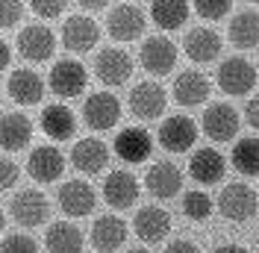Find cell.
Returning a JSON list of instances; mask_svg holds the SVG:
<instances>
[{"mask_svg": "<svg viewBox=\"0 0 259 253\" xmlns=\"http://www.w3.org/2000/svg\"><path fill=\"white\" fill-rule=\"evenodd\" d=\"M256 209H259V197L247 183H230L218 194V212L227 221H250L256 215Z\"/></svg>", "mask_w": 259, "mask_h": 253, "instance_id": "obj_1", "label": "cell"}, {"mask_svg": "<svg viewBox=\"0 0 259 253\" xmlns=\"http://www.w3.org/2000/svg\"><path fill=\"white\" fill-rule=\"evenodd\" d=\"M118 118H121V100L109 92H95V95L85 97V103H82V121L89 130H95V133H106V130H112L118 124Z\"/></svg>", "mask_w": 259, "mask_h": 253, "instance_id": "obj_2", "label": "cell"}, {"mask_svg": "<svg viewBox=\"0 0 259 253\" xmlns=\"http://www.w3.org/2000/svg\"><path fill=\"white\" fill-rule=\"evenodd\" d=\"M9 212H12V218H15L18 227L32 230V227H41V224H48L50 206H48V197H45L38 189H21L15 197H12Z\"/></svg>", "mask_w": 259, "mask_h": 253, "instance_id": "obj_3", "label": "cell"}, {"mask_svg": "<svg viewBox=\"0 0 259 253\" xmlns=\"http://www.w3.org/2000/svg\"><path fill=\"white\" fill-rule=\"evenodd\" d=\"M256 86V68L242 59V56H230L218 65V89L230 97H242Z\"/></svg>", "mask_w": 259, "mask_h": 253, "instance_id": "obj_4", "label": "cell"}, {"mask_svg": "<svg viewBox=\"0 0 259 253\" xmlns=\"http://www.w3.org/2000/svg\"><path fill=\"white\" fill-rule=\"evenodd\" d=\"M48 82H50V92H53V95L71 100V97H80L82 92H85L89 74H85L82 62H77V59H59V62L50 68Z\"/></svg>", "mask_w": 259, "mask_h": 253, "instance_id": "obj_5", "label": "cell"}, {"mask_svg": "<svg viewBox=\"0 0 259 253\" xmlns=\"http://www.w3.org/2000/svg\"><path fill=\"white\" fill-rule=\"evenodd\" d=\"M56 50V35L48 24H27L18 32V53L30 62H48Z\"/></svg>", "mask_w": 259, "mask_h": 253, "instance_id": "obj_6", "label": "cell"}, {"mask_svg": "<svg viewBox=\"0 0 259 253\" xmlns=\"http://www.w3.org/2000/svg\"><path fill=\"white\" fill-rule=\"evenodd\" d=\"M177 45L174 41H168L165 35H153V38H145V45H142V53H139V59L145 65L147 74H153V77H168L171 71H174V65H177Z\"/></svg>", "mask_w": 259, "mask_h": 253, "instance_id": "obj_7", "label": "cell"}, {"mask_svg": "<svg viewBox=\"0 0 259 253\" xmlns=\"http://www.w3.org/2000/svg\"><path fill=\"white\" fill-rule=\"evenodd\" d=\"M106 30L115 41H136L145 35V12L136 3H118L106 18Z\"/></svg>", "mask_w": 259, "mask_h": 253, "instance_id": "obj_8", "label": "cell"}, {"mask_svg": "<svg viewBox=\"0 0 259 253\" xmlns=\"http://www.w3.org/2000/svg\"><path fill=\"white\" fill-rule=\"evenodd\" d=\"M168 106V95L159 82H136L130 89V112L139 121H153L159 118Z\"/></svg>", "mask_w": 259, "mask_h": 253, "instance_id": "obj_9", "label": "cell"}, {"mask_svg": "<svg viewBox=\"0 0 259 253\" xmlns=\"http://www.w3.org/2000/svg\"><path fill=\"white\" fill-rule=\"evenodd\" d=\"M197 142V124L189 115H171L159 124V144L168 153H186Z\"/></svg>", "mask_w": 259, "mask_h": 253, "instance_id": "obj_10", "label": "cell"}, {"mask_svg": "<svg viewBox=\"0 0 259 253\" xmlns=\"http://www.w3.org/2000/svg\"><path fill=\"white\" fill-rule=\"evenodd\" d=\"M95 74L103 86H124L133 77V56L121 48H103L97 53Z\"/></svg>", "mask_w": 259, "mask_h": 253, "instance_id": "obj_11", "label": "cell"}, {"mask_svg": "<svg viewBox=\"0 0 259 253\" xmlns=\"http://www.w3.org/2000/svg\"><path fill=\"white\" fill-rule=\"evenodd\" d=\"M56 200H59V209H62L68 218H85V215H92V209H95L97 194L89 183H82V180H68V183L59 186Z\"/></svg>", "mask_w": 259, "mask_h": 253, "instance_id": "obj_12", "label": "cell"}, {"mask_svg": "<svg viewBox=\"0 0 259 253\" xmlns=\"http://www.w3.org/2000/svg\"><path fill=\"white\" fill-rule=\"evenodd\" d=\"M103 200L112 206V209H130L139 200V180L130 174V171H109L103 180Z\"/></svg>", "mask_w": 259, "mask_h": 253, "instance_id": "obj_13", "label": "cell"}, {"mask_svg": "<svg viewBox=\"0 0 259 253\" xmlns=\"http://www.w3.org/2000/svg\"><path fill=\"white\" fill-rule=\"evenodd\" d=\"M203 133L209 136L212 142H230L239 133V112L233 109L230 103H212L203 112Z\"/></svg>", "mask_w": 259, "mask_h": 253, "instance_id": "obj_14", "label": "cell"}, {"mask_svg": "<svg viewBox=\"0 0 259 253\" xmlns=\"http://www.w3.org/2000/svg\"><path fill=\"white\" fill-rule=\"evenodd\" d=\"M27 171H30L32 180H38V183H53V180H59L65 171V156L59 147H53V144H38V147H32L30 159H27Z\"/></svg>", "mask_w": 259, "mask_h": 253, "instance_id": "obj_15", "label": "cell"}, {"mask_svg": "<svg viewBox=\"0 0 259 253\" xmlns=\"http://www.w3.org/2000/svg\"><path fill=\"white\" fill-rule=\"evenodd\" d=\"M97 38H100V27L92 18L74 15L62 24V45L71 53H89L97 45Z\"/></svg>", "mask_w": 259, "mask_h": 253, "instance_id": "obj_16", "label": "cell"}, {"mask_svg": "<svg viewBox=\"0 0 259 253\" xmlns=\"http://www.w3.org/2000/svg\"><path fill=\"white\" fill-rule=\"evenodd\" d=\"M6 89H9V97L15 100L18 106H35V103H41V97H45V79L38 77L32 68H18L9 74V82H6Z\"/></svg>", "mask_w": 259, "mask_h": 253, "instance_id": "obj_17", "label": "cell"}, {"mask_svg": "<svg viewBox=\"0 0 259 253\" xmlns=\"http://www.w3.org/2000/svg\"><path fill=\"white\" fill-rule=\"evenodd\" d=\"M153 150V139L145 126H124L118 136H115V153L130 162V165H139L145 162Z\"/></svg>", "mask_w": 259, "mask_h": 253, "instance_id": "obj_18", "label": "cell"}, {"mask_svg": "<svg viewBox=\"0 0 259 253\" xmlns=\"http://www.w3.org/2000/svg\"><path fill=\"white\" fill-rule=\"evenodd\" d=\"M133 230H136V236L142 238V241L159 244L162 238L168 236V230H171V215H168L162 206H145V209L136 212Z\"/></svg>", "mask_w": 259, "mask_h": 253, "instance_id": "obj_19", "label": "cell"}, {"mask_svg": "<svg viewBox=\"0 0 259 253\" xmlns=\"http://www.w3.org/2000/svg\"><path fill=\"white\" fill-rule=\"evenodd\" d=\"M32 139V121L24 112H6L0 115V147L15 153L24 150Z\"/></svg>", "mask_w": 259, "mask_h": 253, "instance_id": "obj_20", "label": "cell"}, {"mask_svg": "<svg viewBox=\"0 0 259 253\" xmlns=\"http://www.w3.org/2000/svg\"><path fill=\"white\" fill-rule=\"evenodd\" d=\"M127 241V224L118 215H100L92 224V244L100 253H115Z\"/></svg>", "mask_w": 259, "mask_h": 253, "instance_id": "obj_21", "label": "cell"}, {"mask_svg": "<svg viewBox=\"0 0 259 253\" xmlns=\"http://www.w3.org/2000/svg\"><path fill=\"white\" fill-rule=\"evenodd\" d=\"M183 48H186V56L192 59V62L203 65V62H212L221 48H224V41H221V35L209 27H194L186 38H183Z\"/></svg>", "mask_w": 259, "mask_h": 253, "instance_id": "obj_22", "label": "cell"}, {"mask_svg": "<svg viewBox=\"0 0 259 253\" xmlns=\"http://www.w3.org/2000/svg\"><path fill=\"white\" fill-rule=\"evenodd\" d=\"M145 186L153 197L168 200V197H174V194L183 189V174H180V168L174 162H156V165H150V171H147Z\"/></svg>", "mask_w": 259, "mask_h": 253, "instance_id": "obj_23", "label": "cell"}, {"mask_svg": "<svg viewBox=\"0 0 259 253\" xmlns=\"http://www.w3.org/2000/svg\"><path fill=\"white\" fill-rule=\"evenodd\" d=\"M209 79L206 74H200V71H183L177 79H174V100H177L180 106H200V103H206V97H209Z\"/></svg>", "mask_w": 259, "mask_h": 253, "instance_id": "obj_24", "label": "cell"}, {"mask_svg": "<svg viewBox=\"0 0 259 253\" xmlns=\"http://www.w3.org/2000/svg\"><path fill=\"white\" fill-rule=\"evenodd\" d=\"M38 126H41V133L50 136L53 142H68L77 133V118H74V112L68 109L65 103H50L41 112Z\"/></svg>", "mask_w": 259, "mask_h": 253, "instance_id": "obj_25", "label": "cell"}, {"mask_svg": "<svg viewBox=\"0 0 259 253\" xmlns=\"http://www.w3.org/2000/svg\"><path fill=\"white\" fill-rule=\"evenodd\" d=\"M71 162L82 174H100L109 162V147L100 139H80L71 150Z\"/></svg>", "mask_w": 259, "mask_h": 253, "instance_id": "obj_26", "label": "cell"}, {"mask_svg": "<svg viewBox=\"0 0 259 253\" xmlns=\"http://www.w3.org/2000/svg\"><path fill=\"white\" fill-rule=\"evenodd\" d=\"M224 171H227V162L215 147H200V150H194V156L189 159V174H192L197 183H203V186L218 183V180L224 177Z\"/></svg>", "mask_w": 259, "mask_h": 253, "instance_id": "obj_27", "label": "cell"}, {"mask_svg": "<svg viewBox=\"0 0 259 253\" xmlns=\"http://www.w3.org/2000/svg\"><path fill=\"white\" fill-rule=\"evenodd\" d=\"M227 35L239 50H253L259 45V12L244 9L239 15H233L230 27H227Z\"/></svg>", "mask_w": 259, "mask_h": 253, "instance_id": "obj_28", "label": "cell"}, {"mask_svg": "<svg viewBox=\"0 0 259 253\" xmlns=\"http://www.w3.org/2000/svg\"><path fill=\"white\" fill-rule=\"evenodd\" d=\"M45 244L50 253H82L85 238L71 221H56L48 227L45 233Z\"/></svg>", "mask_w": 259, "mask_h": 253, "instance_id": "obj_29", "label": "cell"}, {"mask_svg": "<svg viewBox=\"0 0 259 253\" xmlns=\"http://www.w3.org/2000/svg\"><path fill=\"white\" fill-rule=\"evenodd\" d=\"M150 18L159 30H180L189 21V3L186 0H153L150 3Z\"/></svg>", "mask_w": 259, "mask_h": 253, "instance_id": "obj_30", "label": "cell"}, {"mask_svg": "<svg viewBox=\"0 0 259 253\" xmlns=\"http://www.w3.org/2000/svg\"><path fill=\"white\" fill-rule=\"evenodd\" d=\"M233 168L244 177H259V139L247 136L233 144Z\"/></svg>", "mask_w": 259, "mask_h": 253, "instance_id": "obj_31", "label": "cell"}, {"mask_svg": "<svg viewBox=\"0 0 259 253\" xmlns=\"http://www.w3.org/2000/svg\"><path fill=\"white\" fill-rule=\"evenodd\" d=\"M183 215L192 221H206L212 215V197L206 191H189L183 197Z\"/></svg>", "mask_w": 259, "mask_h": 253, "instance_id": "obj_32", "label": "cell"}, {"mask_svg": "<svg viewBox=\"0 0 259 253\" xmlns=\"http://www.w3.org/2000/svg\"><path fill=\"white\" fill-rule=\"evenodd\" d=\"M233 0H194V12L203 21H221L224 15H230Z\"/></svg>", "mask_w": 259, "mask_h": 253, "instance_id": "obj_33", "label": "cell"}, {"mask_svg": "<svg viewBox=\"0 0 259 253\" xmlns=\"http://www.w3.org/2000/svg\"><path fill=\"white\" fill-rule=\"evenodd\" d=\"M0 253H38V244H35V238L27 236V233H12V236L3 238Z\"/></svg>", "mask_w": 259, "mask_h": 253, "instance_id": "obj_34", "label": "cell"}, {"mask_svg": "<svg viewBox=\"0 0 259 253\" xmlns=\"http://www.w3.org/2000/svg\"><path fill=\"white\" fill-rule=\"evenodd\" d=\"M24 18V0H0V30L15 27Z\"/></svg>", "mask_w": 259, "mask_h": 253, "instance_id": "obj_35", "label": "cell"}, {"mask_svg": "<svg viewBox=\"0 0 259 253\" xmlns=\"http://www.w3.org/2000/svg\"><path fill=\"white\" fill-rule=\"evenodd\" d=\"M65 6H68V0H30V9L38 18H45V21L59 18L65 12Z\"/></svg>", "mask_w": 259, "mask_h": 253, "instance_id": "obj_36", "label": "cell"}, {"mask_svg": "<svg viewBox=\"0 0 259 253\" xmlns=\"http://www.w3.org/2000/svg\"><path fill=\"white\" fill-rule=\"evenodd\" d=\"M18 177H21V168H18L12 159L0 156V191H9L18 183Z\"/></svg>", "mask_w": 259, "mask_h": 253, "instance_id": "obj_37", "label": "cell"}, {"mask_svg": "<svg viewBox=\"0 0 259 253\" xmlns=\"http://www.w3.org/2000/svg\"><path fill=\"white\" fill-rule=\"evenodd\" d=\"M244 121L253 126V130H259V95L247 100V106H244Z\"/></svg>", "mask_w": 259, "mask_h": 253, "instance_id": "obj_38", "label": "cell"}, {"mask_svg": "<svg viewBox=\"0 0 259 253\" xmlns=\"http://www.w3.org/2000/svg\"><path fill=\"white\" fill-rule=\"evenodd\" d=\"M165 253H200V250H197V244H192V241L177 238V241H171V244H168V250H165Z\"/></svg>", "mask_w": 259, "mask_h": 253, "instance_id": "obj_39", "label": "cell"}, {"mask_svg": "<svg viewBox=\"0 0 259 253\" xmlns=\"http://www.w3.org/2000/svg\"><path fill=\"white\" fill-rule=\"evenodd\" d=\"M9 59H12V50H9V45H6V41L0 38V74H3L6 68H9Z\"/></svg>", "mask_w": 259, "mask_h": 253, "instance_id": "obj_40", "label": "cell"}, {"mask_svg": "<svg viewBox=\"0 0 259 253\" xmlns=\"http://www.w3.org/2000/svg\"><path fill=\"white\" fill-rule=\"evenodd\" d=\"M77 3H80L82 9H92V12H97V9H103L109 0H77Z\"/></svg>", "mask_w": 259, "mask_h": 253, "instance_id": "obj_41", "label": "cell"}, {"mask_svg": "<svg viewBox=\"0 0 259 253\" xmlns=\"http://www.w3.org/2000/svg\"><path fill=\"white\" fill-rule=\"evenodd\" d=\"M212 253H247L242 244H221V247H215Z\"/></svg>", "mask_w": 259, "mask_h": 253, "instance_id": "obj_42", "label": "cell"}, {"mask_svg": "<svg viewBox=\"0 0 259 253\" xmlns=\"http://www.w3.org/2000/svg\"><path fill=\"white\" fill-rule=\"evenodd\" d=\"M3 224H6V218H3V212H0V230H3Z\"/></svg>", "mask_w": 259, "mask_h": 253, "instance_id": "obj_43", "label": "cell"}, {"mask_svg": "<svg viewBox=\"0 0 259 253\" xmlns=\"http://www.w3.org/2000/svg\"><path fill=\"white\" fill-rule=\"evenodd\" d=\"M130 253H147V250H142V247H136V250H130Z\"/></svg>", "mask_w": 259, "mask_h": 253, "instance_id": "obj_44", "label": "cell"}, {"mask_svg": "<svg viewBox=\"0 0 259 253\" xmlns=\"http://www.w3.org/2000/svg\"><path fill=\"white\" fill-rule=\"evenodd\" d=\"M250 3H259V0H250Z\"/></svg>", "mask_w": 259, "mask_h": 253, "instance_id": "obj_45", "label": "cell"}]
</instances>
